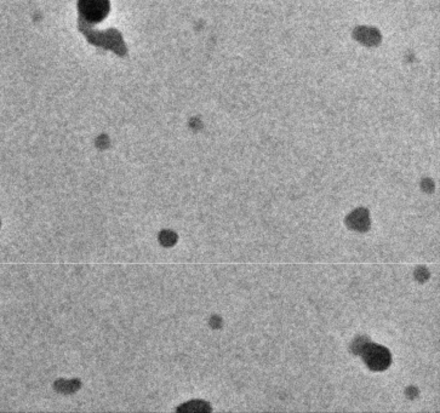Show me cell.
<instances>
[{
  "mask_svg": "<svg viewBox=\"0 0 440 413\" xmlns=\"http://www.w3.org/2000/svg\"><path fill=\"white\" fill-rule=\"evenodd\" d=\"M84 10L91 18H102L104 13L107 12V3L106 0H85Z\"/></svg>",
  "mask_w": 440,
  "mask_h": 413,
  "instance_id": "6da1fadb",
  "label": "cell"
}]
</instances>
